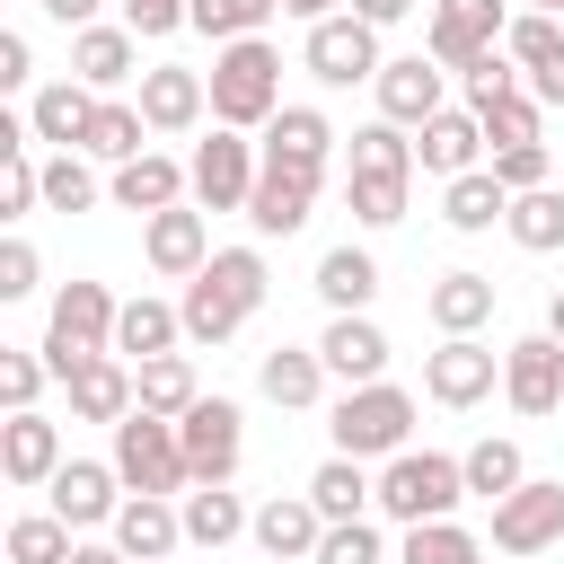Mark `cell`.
I'll return each instance as SVG.
<instances>
[{
  "label": "cell",
  "instance_id": "83f0119b",
  "mask_svg": "<svg viewBox=\"0 0 564 564\" xmlns=\"http://www.w3.org/2000/svg\"><path fill=\"white\" fill-rule=\"evenodd\" d=\"M88 115H97V88H88V79H44V88L26 97V123H35V141H53V150H79V141H88Z\"/></svg>",
  "mask_w": 564,
  "mask_h": 564
},
{
  "label": "cell",
  "instance_id": "bcb514c9",
  "mask_svg": "<svg viewBox=\"0 0 564 564\" xmlns=\"http://www.w3.org/2000/svg\"><path fill=\"white\" fill-rule=\"evenodd\" d=\"M282 0H194V35H212V44H238V35H264V18H273Z\"/></svg>",
  "mask_w": 564,
  "mask_h": 564
},
{
  "label": "cell",
  "instance_id": "816d5d0a",
  "mask_svg": "<svg viewBox=\"0 0 564 564\" xmlns=\"http://www.w3.org/2000/svg\"><path fill=\"white\" fill-rule=\"evenodd\" d=\"M485 167H494L511 194H529V185H555V176H546V167H555V150H546V141H502Z\"/></svg>",
  "mask_w": 564,
  "mask_h": 564
},
{
  "label": "cell",
  "instance_id": "6da1fadb",
  "mask_svg": "<svg viewBox=\"0 0 564 564\" xmlns=\"http://www.w3.org/2000/svg\"><path fill=\"white\" fill-rule=\"evenodd\" d=\"M264 282H273V273H264L256 247H212V264H203V273L185 282V300H176V308H185V344H229V335L264 308Z\"/></svg>",
  "mask_w": 564,
  "mask_h": 564
},
{
  "label": "cell",
  "instance_id": "3957f363",
  "mask_svg": "<svg viewBox=\"0 0 564 564\" xmlns=\"http://www.w3.org/2000/svg\"><path fill=\"white\" fill-rule=\"evenodd\" d=\"M115 317H123V300L106 291V282H62L53 291V317H44V361H53V379H79L97 352H115Z\"/></svg>",
  "mask_w": 564,
  "mask_h": 564
},
{
  "label": "cell",
  "instance_id": "9c48e42d",
  "mask_svg": "<svg viewBox=\"0 0 564 564\" xmlns=\"http://www.w3.org/2000/svg\"><path fill=\"white\" fill-rule=\"evenodd\" d=\"M176 432H185L194 485H229V476H238V458H247V414H238L229 397H194V405L176 414Z\"/></svg>",
  "mask_w": 564,
  "mask_h": 564
},
{
  "label": "cell",
  "instance_id": "9a60e30c",
  "mask_svg": "<svg viewBox=\"0 0 564 564\" xmlns=\"http://www.w3.org/2000/svg\"><path fill=\"white\" fill-rule=\"evenodd\" d=\"M132 106L150 115V132H194V123L212 115V79H203V70H185V62H150Z\"/></svg>",
  "mask_w": 564,
  "mask_h": 564
},
{
  "label": "cell",
  "instance_id": "6125c7cd",
  "mask_svg": "<svg viewBox=\"0 0 564 564\" xmlns=\"http://www.w3.org/2000/svg\"><path fill=\"white\" fill-rule=\"evenodd\" d=\"M546 335H555V344H564V291H555V300H546Z\"/></svg>",
  "mask_w": 564,
  "mask_h": 564
},
{
  "label": "cell",
  "instance_id": "8fae6325",
  "mask_svg": "<svg viewBox=\"0 0 564 564\" xmlns=\"http://www.w3.org/2000/svg\"><path fill=\"white\" fill-rule=\"evenodd\" d=\"M300 62H308V70L326 79V88L379 79V26H370V18H352V9H335V18H317V26H308Z\"/></svg>",
  "mask_w": 564,
  "mask_h": 564
},
{
  "label": "cell",
  "instance_id": "d6986e66",
  "mask_svg": "<svg viewBox=\"0 0 564 564\" xmlns=\"http://www.w3.org/2000/svg\"><path fill=\"white\" fill-rule=\"evenodd\" d=\"M141 256H150V273H167V282H194V273L212 264V229H203V212H185V203L150 212V229H141Z\"/></svg>",
  "mask_w": 564,
  "mask_h": 564
},
{
  "label": "cell",
  "instance_id": "680465c9",
  "mask_svg": "<svg viewBox=\"0 0 564 564\" xmlns=\"http://www.w3.org/2000/svg\"><path fill=\"white\" fill-rule=\"evenodd\" d=\"M97 9L106 0H44V18H62V26H97Z\"/></svg>",
  "mask_w": 564,
  "mask_h": 564
},
{
  "label": "cell",
  "instance_id": "f907efd6",
  "mask_svg": "<svg viewBox=\"0 0 564 564\" xmlns=\"http://www.w3.org/2000/svg\"><path fill=\"white\" fill-rule=\"evenodd\" d=\"M379 555H388V538L370 520H326V538H317L308 564H379Z\"/></svg>",
  "mask_w": 564,
  "mask_h": 564
},
{
  "label": "cell",
  "instance_id": "44dd1931",
  "mask_svg": "<svg viewBox=\"0 0 564 564\" xmlns=\"http://www.w3.org/2000/svg\"><path fill=\"white\" fill-rule=\"evenodd\" d=\"M132 62H141V35L132 26H106V18L97 26H70V79H88L97 97H115L123 79H141Z\"/></svg>",
  "mask_w": 564,
  "mask_h": 564
},
{
  "label": "cell",
  "instance_id": "e575fe53",
  "mask_svg": "<svg viewBox=\"0 0 564 564\" xmlns=\"http://www.w3.org/2000/svg\"><path fill=\"white\" fill-rule=\"evenodd\" d=\"M502 229H511V247L555 256V247H564V185H529V194H511Z\"/></svg>",
  "mask_w": 564,
  "mask_h": 564
},
{
  "label": "cell",
  "instance_id": "ffe728a7",
  "mask_svg": "<svg viewBox=\"0 0 564 564\" xmlns=\"http://www.w3.org/2000/svg\"><path fill=\"white\" fill-rule=\"evenodd\" d=\"M317 352H326V370H335L344 388H370V379H388V335H379V317H370V308H344V317H326Z\"/></svg>",
  "mask_w": 564,
  "mask_h": 564
},
{
  "label": "cell",
  "instance_id": "5bb4252c",
  "mask_svg": "<svg viewBox=\"0 0 564 564\" xmlns=\"http://www.w3.org/2000/svg\"><path fill=\"white\" fill-rule=\"evenodd\" d=\"M379 115L388 123H405V132H423L432 115H441V88H449V70L432 62V53H397V62H379Z\"/></svg>",
  "mask_w": 564,
  "mask_h": 564
},
{
  "label": "cell",
  "instance_id": "484cf974",
  "mask_svg": "<svg viewBox=\"0 0 564 564\" xmlns=\"http://www.w3.org/2000/svg\"><path fill=\"white\" fill-rule=\"evenodd\" d=\"M414 159L449 185V176H467L476 159H485V123H476V106H441L423 132H414Z\"/></svg>",
  "mask_w": 564,
  "mask_h": 564
},
{
  "label": "cell",
  "instance_id": "d4e9b609",
  "mask_svg": "<svg viewBox=\"0 0 564 564\" xmlns=\"http://www.w3.org/2000/svg\"><path fill=\"white\" fill-rule=\"evenodd\" d=\"M62 388H70V414H79V423H106V432L141 405V379H132L123 352H97V361H88L79 379H62Z\"/></svg>",
  "mask_w": 564,
  "mask_h": 564
},
{
  "label": "cell",
  "instance_id": "30bf717a",
  "mask_svg": "<svg viewBox=\"0 0 564 564\" xmlns=\"http://www.w3.org/2000/svg\"><path fill=\"white\" fill-rule=\"evenodd\" d=\"M494 546L502 555H546L564 546V476H529L520 494L494 502Z\"/></svg>",
  "mask_w": 564,
  "mask_h": 564
},
{
  "label": "cell",
  "instance_id": "52a82bcc",
  "mask_svg": "<svg viewBox=\"0 0 564 564\" xmlns=\"http://www.w3.org/2000/svg\"><path fill=\"white\" fill-rule=\"evenodd\" d=\"M502 26H511V9L502 0H432V26H423V53L441 62V70H476V62H494L502 53Z\"/></svg>",
  "mask_w": 564,
  "mask_h": 564
},
{
  "label": "cell",
  "instance_id": "94428289",
  "mask_svg": "<svg viewBox=\"0 0 564 564\" xmlns=\"http://www.w3.org/2000/svg\"><path fill=\"white\" fill-rule=\"evenodd\" d=\"M70 564H132V555H123L115 538H106V546H88V538H79V546H70Z\"/></svg>",
  "mask_w": 564,
  "mask_h": 564
},
{
  "label": "cell",
  "instance_id": "8d00e7d4",
  "mask_svg": "<svg viewBox=\"0 0 564 564\" xmlns=\"http://www.w3.org/2000/svg\"><path fill=\"white\" fill-rule=\"evenodd\" d=\"M317 300H326L335 317H344V308H370V300H379V264H370L361 247H326V256H317Z\"/></svg>",
  "mask_w": 564,
  "mask_h": 564
},
{
  "label": "cell",
  "instance_id": "f35d334b",
  "mask_svg": "<svg viewBox=\"0 0 564 564\" xmlns=\"http://www.w3.org/2000/svg\"><path fill=\"white\" fill-rule=\"evenodd\" d=\"M529 485V458H520V441H502V432H485L476 449H467V494H485V502H502V494H520Z\"/></svg>",
  "mask_w": 564,
  "mask_h": 564
},
{
  "label": "cell",
  "instance_id": "74e56055",
  "mask_svg": "<svg viewBox=\"0 0 564 564\" xmlns=\"http://www.w3.org/2000/svg\"><path fill=\"white\" fill-rule=\"evenodd\" d=\"M414 167H423V159H414V141H405V123L379 115V123L352 132V167H344V176H414Z\"/></svg>",
  "mask_w": 564,
  "mask_h": 564
},
{
  "label": "cell",
  "instance_id": "6f0895ef",
  "mask_svg": "<svg viewBox=\"0 0 564 564\" xmlns=\"http://www.w3.org/2000/svg\"><path fill=\"white\" fill-rule=\"evenodd\" d=\"M344 9H352V18H370V26H397L414 0H344Z\"/></svg>",
  "mask_w": 564,
  "mask_h": 564
},
{
  "label": "cell",
  "instance_id": "7402d4cb",
  "mask_svg": "<svg viewBox=\"0 0 564 564\" xmlns=\"http://www.w3.org/2000/svg\"><path fill=\"white\" fill-rule=\"evenodd\" d=\"M264 167H300V176H326V150H335V123L317 106H282L264 132H256Z\"/></svg>",
  "mask_w": 564,
  "mask_h": 564
},
{
  "label": "cell",
  "instance_id": "7a4b0ae2",
  "mask_svg": "<svg viewBox=\"0 0 564 564\" xmlns=\"http://www.w3.org/2000/svg\"><path fill=\"white\" fill-rule=\"evenodd\" d=\"M212 123H238V132H264L282 115V53L264 35H238L212 53Z\"/></svg>",
  "mask_w": 564,
  "mask_h": 564
},
{
  "label": "cell",
  "instance_id": "c3c4849f",
  "mask_svg": "<svg viewBox=\"0 0 564 564\" xmlns=\"http://www.w3.org/2000/svg\"><path fill=\"white\" fill-rule=\"evenodd\" d=\"M44 203V159L35 150H0V220H26Z\"/></svg>",
  "mask_w": 564,
  "mask_h": 564
},
{
  "label": "cell",
  "instance_id": "7bdbcfd3",
  "mask_svg": "<svg viewBox=\"0 0 564 564\" xmlns=\"http://www.w3.org/2000/svg\"><path fill=\"white\" fill-rule=\"evenodd\" d=\"M405 194H414V176H344V203H352L361 229H397L405 220Z\"/></svg>",
  "mask_w": 564,
  "mask_h": 564
},
{
  "label": "cell",
  "instance_id": "91938a15",
  "mask_svg": "<svg viewBox=\"0 0 564 564\" xmlns=\"http://www.w3.org/2000/svg\"><path fill=\"white\" fill-rule=\"evenodd\" d=\"M344 0H282V18H300V26H317V18H335Z\"/></svg>",
  "mask_w": 564,
  "mask_h": 564
},
{
  "label": "cell",
  "instance_id": "e0dca14e",
  "mask_svg": "<svg viewBox=\"0 0 564 564\" xmlns=\"http://www.w3.org/2000/svg\"><path fill=\"white\" fill-rule=\"evenodd\" d=\"M44 494H53V511H62L70 529H97V520H115V511H123V494H132V485L115 476V458H62V476H53Z\"/></svg>",
  "mask_w": 564,
  "mask_h": 564
},
{
  "label": "cell",
  "instance_id": "5b68a950",
  "mask_svg": "<svg viewBox=\"0 0 564 564\" xmlns=\"http://www.w3.org/2000/svg\"><path fill=\"white\" fill-rule=\"evenodd\" d=\"M326 432H335V449H344V458H397V449H414V397H405L397 379L344 388Z\"/></svg>",
  "mask_w": 564,
  "mask_h": 564
},
{
  "label": "cell",
  "instance_id": "836d02e7",
  "mask_svg": "<svg viewBox=\"0 0 564 564\" xmlns=\"http://www.w3.org/2000/svg\"><path fill=\"white\" fill-rule=\"evenodd\" d=\"M308 502H317L326 520H361V511L379 502V476H370L361 458H344V449H335V458H326V467L308 476Z\"/></svg>",
  "mask_w": 564,
  "mask_h": 564
},
{
  "label": "cell",
  "instance_id": "277c9868",
  "mask_svg": "<svg viewBox=\"0 0 564 564\" xmlns=\"http://www.w3.org/2000/svg\"><path fill=\"white\" fill-rule=\"evenodd\" d=\"M458 502H467V458H449V449H397V458L379 467V511H388L397 529L449 520Z\"/></svg>",
  "mask_w": 564,
  "mask_h": 564
},
{
  "label": "cell",
  "instance_id": "4dcf8cb0",
  "mask_svg": "<svg viewBox=\"0 0 564 564\" xmlns=\"http://www.w3.org/2000/svg\"><path fill=\"white\" fill-rule=\"evenodd\" d=\"M176 511H185V546H229V538H247V529H256V511H247L229 485H185V494H176Z\"/></svg>",
  "mask_w": 564,
  "mask_h": 564
},
{
  "label": "cell",
  "instance_id": "4316f807",
  "mask_svg": "<svg viewBox=\"0 0 564 564\" xmlns=\"http://www.w3.org/2000/svg\"><path fill=\"white\" fill-rule=\"evenodd\" d=\"M106 194H115L123 212H141V220H150V212H167V203H185V194H194V167H176L167 150H141V159H123V167H115V185H106Z\"/></svg>",
  "mask_w": 564,
  "mask_h": 564
},
{
  "label": "cell",
  "instance_id": "ab89813d",
  "mask_svg": "<svg viewBox=\"0 0 564 564\" xmlns=\"http://www.w3.org/2000/svg\"><path fill=\"white\" fill-rule=\"evenodd\" d=\"M397 564H485V546H476V529H458V520H414L405 546H397Z\"/></svg>",
  "mask_w": 564,
  "mask_h": 564
},
{
  "label": "cell",
  "instance_id": "60d3db41",
  "mask_svg": "<svg viewBox=\"0 0 564 564\" xmlns=\"http://www.w3.org/2000/svg\"><path fill=\"white\" fill-rule=\"evenodd\" d=\"M132 379H141V405H150V414H185V405L203 397V379H194L185 352H159V361H141Z\"/></svg>",
  "mask_w": 564,
  "mask_h": 564
},
{
  "label": "cell",
  "instance_id": "be15d7a7",
  "mask_svg": "<svg viewBox=\"0 0 564 564\" xmlns=\"http://www.w3.org/2000/svg\"><path fill=\"white\" fill-rule=\"evenodd\" d=\"M520 9H564V0H520Z\"/></svg>",
  "mask_w": 564,
  "mask_h": 564
},
{
  "label": "cell",
  "instance_id": "f5cc1de1",
  "mask_svg": "<svg viewBox=\"0 0 564 564\" xmlns=\"http://www.w3.org/2000/svg\"><path fill=\"white\" fill-rule=\"evenodd\" d=\"M123 26L132 35H176V26H194V0H123Z\"/></svg>",
  "mask_w": 564,
  "mask_h": 564
},
{
  "label": "cell",
  "instance_id": "681fc988",
  "mask_svg": "<svg viewBox=\"0 0 564 564\" xmlns=\"http://www.w3.org/2000/svg\"><path fill=\"white\" fill-rule=\"evenodd\" d=\"M44 379H53V361H44V352L0 344V405H9V414H26V405L44 397Z\"/></svg>",
  "mask_w": 564,
  "mask_h": 564
},
{
  "label": "cell",
  "instance_id": "ee69618b",
  "mask_svg": "<svg viewBox=\"0 0 564 564\" xmlns=\"http://www.w3.org/2000/svg\"><path fill=\"white\" fill-rule=\"evenodd\" d=\"M106 185H97V167L79 159V150H53L44 159V212H88Z\"/></svg>",
  "mask_w": 564,
  "mask_h": 564
},
{
  "label": "cell",
  "instance_id": "7c38bea8",
  "mask_svg": "<svg viewBox=\"0 0 564 564\" xmlns=\"http://www.w3.org/2000/svg\"><path fill=\"white\" fill-rule=\"evenodd\" d=\"M494 379H502V352L494 344H476V335H441V352H423V397L432 405H485L494 397Z\"/></svg>",
  "mask_w": 564,
  "mask_h": 564
},
{
  "label": "cell",
  "instance_id": "db71d44e",
  "mask_svg": "<svg viewBox=\"0 0 564 564\" xmlns=\"http://www.w3.org/2000/svg\"><path fill=\"white\" fill-rule=\"evenodd\" d=\"M44 282V264H35V247L26 238H0V300H26Z\"/></svg>",
  "mask_w": 564,
  "mask_h": 564
},
{
  "label": "cell",
  "instance_id": "7dc6e473",
  "mask_svg": "<svg viewBox=\"0 0 564 564\" xmlns=\"http://www.w3.org/2000/svg\"><path fill=\"white\" fill-rule=\"evenodd\" d=\"M476 123H485V141L502 150V141H538V123H546V106H538V88H511V97H494V106H476Z\"/></svg>",
  "mask_w": 564,
  "mask_h": 564
},
{
  "label": "cell",
  "instance_id": "ac0fdd59",
  "mask_svg": "<svg viewBox=\"0 0 564 564\" xmlns=\"http://www.w3.org/2000/svg\"><path fill=\"white\" fill-rule=\"evenodd\" d=\"M106 529H115V546H123L132 564H167V555L185 546V511H176V494H123V511H115Z\"/></svg>",
  "mask_w": 564,
  "mask_h": 564
},
{
  "label": "cell",
  "instance_id": "f546056e",
  "mask_svg": "<svg viewBox=\"0 0 564 564\" xmlns=\"http://www.w3.org/2000/svg\"><path fill=\"white\" fill-rule=\"evenodd\" d=\"M326 379H335V370H326V352H317V344H273V352L256 361V388H264L273 405H291V414H300V405H317V397H326Z\"/></svg>",
  "mask_w": 564,
  "mask_h": 564
},
{
  "label": "cell",
  "instance_id": "d6a6232c",
  "mask_svg": "<svg viewBox=\"0 0 564 564\" xmlns=\"http://www.w3.org/2000/svg\"><path fill=\"white\" fill-rule=\"evenodd\" d=\"M423 308H432L441 335H476V326L494 317V273H467V264H458V273H441V282L423 291Z\"/></svg>",
  "mask_w": 564,
  "mask_h": 564
},
{
  "label": "cell",
  "instance_id": "f1b7e54d",
  "mask_svg": "<svg viewBox=\"0 0 564 564\" xmlns=\"http://www.w3.org/2000/svg\"><path fill=\"white\" fill-rule=\"evenodd\" d=\"M176 344H185V308H176V300H150V291L123 300V317H115V352H123L132 370L159 361V352H176Z\"/></svg>",
  "mask_w": 564,
  "mask_h": 564
},
{
  "label": "cell",
  "instance_id": "b9f144b4",
  "mask_svg": "<svg viewBox=\"0 0 564 564\" xmlns=\"http://www.w3.org/2000/svg\"><path fill=\"white\" fill-rule=\"evenodd\" d=\"M70 520L62 511H26V520H9V564H70Z\"/></svg>",
  "mask_w": 564,
  "mask_h": 564
},
{
  "label": "cell",
  "instance_id": "f6af8a7d",
  "mask_svg": "<svg viewBox=\"0 0 564 564\" xmlns=\"http://www.w3.org/2000/svg\"><path fill=\"white\" fill-rule=\"evenodd\" d=\"M502 53H511L520 70H546V62L564 53V26H555V9H520V18L502 26Z\"/></svg>",
  "mask_w": 564,
  "mask_h": 564
},
{
  "label": "cell",
  "instance_id": "cb8c5ba5",
  "mask_svg": "<svg viewBox=\"0 0 564 564\" xmlns=\"http://www.w3.org/2000/svg\"><path fill=\"white\" fill-rule=\"evenodd\" d=\"M317 185H326V176L264 167V176H256V194H247V229H256V238H291V229H308V203H317Z\"/></svg>",
  "mask_w": 564,
  "mask_h": 564
},
{
  "label": "cell",
  "instance_id": "11a10c76",
  "mask_svg": "<svg viewBox=\"0 0 564 564\" xmlns=\"http://www.w3.org/2000/svg\"><path fill=\"white\" fill-rule=\"evenodd\" d=\"M0 88H9V97H18V88L35 97V44H26L18 26H0Z\"/></svg>",
  "mask_w": 564,
  "mask_h": 564
},
{
  "label": "cell",
  "instance_id": "603a6c76",
  "mask_svg": "<svg viewBox=\"0 0 564 564\" xmlns=\"http://www.w3.org/2000/svg\"><path fill=\"white\" fill-rule=\"evenodd\" d=\"M273 564H308L317 555V538H326V511L308 502V494H273V502H256V529H247Z\"/></svg>",
  "mask_w": 564,
  "mask_h": 564
},
{
  "label": "cell",
  "instance_id": "d590c367",
  "mask_svg": "<svg viewBox=\"0 0 564 564\" xmlns=\"http://www.w3.org/2000/svg\"><path fill=\"white\" fill-rule=\"evenodd\" d=\"M141 141H150V115L141 106H123V97H97V115H88V159H106V167H123V159H141Z\"/></svg>",
  "mask_w": 564,
  "mask_h": 564
},
{
  "label": "cell",
  "instance_id": "1f68e13d",
  "mask_svg": "<svg viewBox=\"0 0 564 564\" xmlns=\"http://www.w3.org/2000/svg\"><path fill=\"white\" fill-rule=\"evenodd\" d=\"M511 212V185L494 176V167H467V176H449L441 185V220L458 229V238H476V229H494Z\"/></svg>",
  "mask_w": 564,
  "mask_h": 564
},
{
  "label": "cell",
  "instance_id": "ba28073f",
  "mask_svg": "<svg viewBox=\"0 0 564 564\" xmlns=\"http://www.w3.org/2000/svg\"><path fill=\"white\" fill-rule=\"evenodd\" d=\"M194 203L203 212H247V194H256V176H264V150L238 132V123H212V141H194Z\"/></svg>",
  "mask_w": 564,
  "mask_h": 564
},
{
  "label": "cell",
  "instance_id": "2e32d148",
  "mask_svg": "<svg viewBox=\"0 0 564 564\" xmlns=\"http://www.w3.org/2000/svg\"><path fill=\"white\" fill-rule=\"evenodd\" d=\"M62 458H70V449H62V423H44L35 405L0 423V476H9L18 494H35V485H53V476H62Z\"/></svg>",
  "mask_w": 564,
  "mask_h": 564
},
{
  "label": "cell",
  "instance_id": "9f6ffc18",
  "mask_svg": "<svg viewBox=\"0 0 564 564\" xmlns=\"http://www.w3.org/2000/svg\"><path fill=\"white\" fill-rule=\"evenodd\" d=\"M529 88H538V106H564V53H555L546 70H529Z\"/></svg>",
  "mask_w": 564,
  "mask_h": 564
},
{
  "label": "cell",
  "instance_id": "4fadbf2b",
  "mask_svg": "<svg viewBox=\"0 0 564 564\" xmlns=\"http://www.w3.org/2000/svg\"><path fill=\"white\" fill-rule=\"evenodd\" d=\"M502 397H511V414H555L564 405V344L546 326L502 344Z\"/></svg>",
  "mask_w": 564,
  "mask_h": 564
},
{
  "label": "cell",
  "instance_id": "8992f818",
  "mask_svg": "<svg viewBox=\"0 0 564 564\" xmlns=\"http://www.w3.org/2000/svg\"><path fill=\"white\" fill-rule=\"evenodd\" d=\"M115 476H123L132 494H185L194 467H185V432H176V414L132 405V414L115 423Z\"/></svg>",
  "mask_w": 564,
  "mask_h": 564
}]
</instances>
